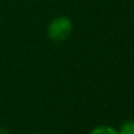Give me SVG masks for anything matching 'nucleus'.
<instances>
[{
    "instance_id": "nucleus-4",
    "label": "nucleus",
    "mask_w": 134,
    "mask_h": 134,
    "mask_svg": "<svg viewBox=\"0 0 134 134\" xmlns=\"http://www.w3.org/2000/svg\"><path fill=\"white\" fill-rule=\"evenodd\" d=\"M0 134H8V133H7L5 129H0Z\"/></svg>"
},
{
    "instance_id": "nucleus-3",
    "label": "nucleus",
    "mask_w": 134,
    "mask_h": 134,
    "mask_svg": "<svg viewBox=\"0 0 134 134\" xmlns=\"http://www.w3.org/2000/svg\"><path fill=\"white\" fill-rule=\"evenodd\" d=\"M119 134H134V120L124 122L119 130Z\"/></svg>"
},
{
    "instance_id": "nucleus-2",
    "label": "nucleus",
    "mask_w": 134,
    "mask_h": 134,
    "mask_svg": "<svg viewBox=\"0 0 134 134\" xmlns=\"http://www.w3.org/2000/svg\"><path fill=\"white\" fill-rule=\"evenodd\" d=\"M90 134H119V132L116 129L111 128V126L103 125V126H98V128L92 129V132Z\"/></svg>"
},
{
    "instance_id": "nucleus-1",
    "label": "nucleus",
    "mask_w": 134,
    "mask_h": 134,
    "mask_svg": "<svg viewBox=\"0 0 134 134\" xmlns=\"http://www.w3.org/2000/svg\"><path fill=\"white\" fill-rule=\"evenodd\" d=\"M73 30L72 21L68 17H57L48 26V37L55 42L65 41Z\"/></svg>"
}]
</instances>
